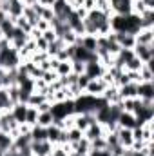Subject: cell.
Segmentation results:
<instances>
[{"mask_svg": "<svg viewBox=\"0 0 154 156\" xmlns=\"http://www.w3.org/2000/svg\"><path fill=\"white\" fill-rule=\"evenodd\" d=\"M116 122H118V127H125V129H134L138 125V120L132 113H123V111H121V115L118 116Z\"/></svg>", "mask_w": 154, "mask_h": 156, "instance_id": "15", "label": "cell"}, {"mask_svg": "<svg viewBox=\"0 0 154 156\" xmlns=\"http://www.w3.org/2000/svg\"><path fill=\"white\" fill-rule=\"evenodd\" d=\"M11 147H13V138H11L7 133L0 131V151H7V149H11Z\"/></svg>", "mask_w": 154, "mask_h": 156, "instance_id": "30", "label": "cell"}, {"mask_svg": "<svg viewBox=\"0 0 154 156\" xmlns=\"http://www.w3.org/2000/svg\"><path fill=\"white\" fill-rule=\"evenodd\" d=\"M45 100H47V96H45V94H42V93H31L26 104H27V105H31V107H38L40 104H42V102H45Z\"/></svg>", "mask_w": 154, "mask_h": 156, "instance_id": "27", "label": "cell"}, {"mask_svg": "<svg viewBox=\"0 0 154 156\" xmlns=\"http://www.w3.org/2000/svg\"><path fill=\"white\" fill-rule=\"evenodd\" d=\"M51 107H53V104H51L49 100H45V102H42V104H40L37 109H38V113H44V111H51Z\"/></svg>", "mask_w": 154, "mask_h": 156, "instance_id": "41", "label": "cell"}, {"mask_svg": "<svg viewBox=\"0 0 154 156\" xmlns=\"http://www.w3.org/2000/svg\"><path fill=\"white\" fill-rule=\"evenodd\" d=\"M64 47H65V42H64L62 38H56L54 42H51V44L47 45V51H45V53H47L51 58H54V56H56Z\"/></svg>", "mask_w": 154, "mask_h": 156, "instance_id": "19", "label": "cell"}, {"mask_svg": "<svg viewBox=\"0 0 154 156\" xmlns=\"http://www.w3.org/2000/svg\"><path fill=\"white\" fill-rule=\"evenodd\" d=\"M142 82H154V71H152V64H143L142 69L138 71Z\"/></svg>", "mask_w": 154, "mask_h": 156, "instance_id": "21", "label": "cell"}, {"mask_svg": "<svg viewBox=\"0 0 154 156\" xmlns=\"http://www.w3.org/2000/svg\"><path fill=\"white\" fill-rule=\"evenodd\" d=\"M136 44H143V45H152L154 44V27L151 29H140L136 35Z\"/></svg>", "mask_w": 154, "mask_h": 156, "instance_id": "14", "label": "cell"}, {"mask_svg": "<svg viewBox=\"0 0 154 156\" xmlns=\"http://www.w3.org/2000/svg\"><path fill=\"white\" fill-rule=\"evenodd\" d=\"M91 149H94V151H103V149H107L105 136H100V138L93 140V142H91Z\"/></svg>", "mask_w": 154, "mask_h": 156, "instance_id": "34", "label": "cell"}, {"mask_svg": "<svg viewBox=\"0 0 154 156\" xmlns=\"http://www.w3.org/2000/svg\"><path fill=\"white\" fill-rule=\"evenodd\" d=\"M78 44H80L83 49H87V51L94 53V51H96V47H98V37H94V35H83V37H80Z\"/></svg>", "mask_w": 154, "mask_h": 156, "instance_id": "17", "label": "cell"}, {"mask_svg": "<svg viewBox=\"0 0 154 156\" xmlns=\"http://www.w3.org/2000/svg\"><path fill=\"white\" fill-rule=\"evenodd\" d=\"M13 20H15V26H16L18 29H22V31H24V33H27V35L31 33L33 26L26 20V16H24V15H20V16H16V18H13Z\"/></svg>", "mask_w": 154, "mask_h": 156, "instance_id": "26", "label": "cell"}, {"mask_svg": "<svg viewBox=\"0 0 154 156\" xmlns=\"http://www.w3.org/2000/svg\"><path fill=\"white\" fill-rule=\"evenodd\" d=\"M54 73H56L58 76H67L69 73H73V71H71V60H62V62H58V66L54 67Z\"/></svg>", "mask_w": 154, "mask_h": 156, "instance_id": "25", "label": "cell"}, {"mask_svg": "<svg viewBox=\"0 0 154 156\" xmlns=\"http://www.w3.org/2000/svg\"><path fill=\"white\" fill-rule=\"evenodd\" d=\"M53 13H54V16L56 18H60V20H64L65 22V18H67V15L73 11V7L67 4V0H56L54 4H53Z\"/></svg>", "mask_w": 154, "mask_h": 156, "instance_id": "7", "label": "cell"}, {"mask_svg": "<svg viewBox=\"0 0 154 156\" xmlns=\"http://www.w3.org/2000/svg\"><path fill=\"white\" fill-rule=\"evenodd\" d=\"M76 156H89V153H87V154H76Z\"/></svg>", "mask_w": 154, "mask_h": 156, "instance_id": "48", "label": "cell"}, {"mask_svg": "<svg viewBox=\"0 0 154 156\" xmlns=\"http://www.w3.org/2000/svg\"><path fill=\"white\" fill-rule=\"evenodd\" d=\"M11 116L15 118V122L18 123V125H22V123H26V113H27V104H15L13 107H11Z\"/></svg>", "mask_w": 154, "mask_h": 156, "instance_id": "13", "label": "cell"}, {"mask_svg": "<svg viewBox=\"0 0 154 156\" xmlns=\"http://www.w3.org/2000/svg\"><path fill=\"white\" fill-rule=\"evenodd\" d=\"M93 122H96L93 113H80V115H75V127L80 129L82 133H83V131L93 123Z\"/></svg>", "mask_w": 154, "mask_h": 156, "instance_id": "11", "label": "cell"}, {"mask_svg": "<svg viewBox=\"0 0 154 156\" xmlns=\"http://www.w3.org/2000/svg\"><path fill=\"white\" fill-rule=\"evenodd\" d=\"M85 69V64L83 62H76V60H71V71L76 73V75H82Z\"/></svg>", "mask_w": 154, "mask_h": 156, "instance_id": "37", "label": "cell"}, {"mask_svg": "<svg viewBox=\"0 0 154 156\" xmlns=\"http://www.w3.org/2000/svg\"><path fill=\"white\" fill-rule=\"evenodd\" d=\"M40 5H45V7H53V4L56 2V0H37Z\"/></svg>", "mask_w": 154, "mask_h": 156, "instance_id": "44", "label": "cell"}, {"mask_svg": "<svg viewBox=\"0 0 154 156\" xmlns=\"http://www.w3.org/2000/svg\"><path fill=\"white\" fill-rule=\"evenodd\" d=\"M89 80H91V78L87 76L85 73H82V75H78V78H76V85L80 87V89H82V91H83V89L87 87V83H89Z\"/></svg>", "mask_w": 154, "mask_h": 156, "instance_id": "38", "label": "cell"}, {"mask_svg": "<svg viewBox=\"0 0 154 156\" xmlns=\"http://www.w3.org/2000/svg\"><path fill=\"white\" fill-rule=\"evenodd\" d=\"M24 16H26V20L35 27L37 26V22H38V15H37V11L33 9V5H24V13H22Z\"/></svg>", "mask_w": 154, "mask_h": 156, "instance_id": "24", "label": "cell"}, {"mask_svg": "<svg viewBox=\"0 0 154 156\" xmlns=\"http://www.w3.org/2000/svg\"><path fill=\"white\" fill-rule=\"evenodd\" d=\"M51 113H53L54 120H64V118H67V116H71V115H75V104H73V100L56 102V104H53V107H51Z\"/></svg>", "mask_w": 154, "mask_h": 156, "instance_id": "2", "label": "cell"}, {"mask_svg": "<svg viewBox=\"0 0 154 156\" xmlns=\"http://www.w3.org/2000/svg\"><path fill=\"white\" fill-rule=\"evenodd\" d=\"M102 98H103L107 104H118V102H121V98H120V93H118V87H116V85H109V87L103 91Z\"/></svg>", "mask_w": 154, "mask_h": 156, "instance_id": "18", "label": "cell"}, {"mask_svg": "<svg viewBox=\"0 0 154 156\" xmlns=\"http://www.w3.org/2000/svg\"><path fill=\"white\" fill-rule=\"evenodd\" d=\"M138 98L154 100V82H140L138 83Z\"/></svg>", "mask_w": 154, "mask_h": 156, "instance_id": "12", "label": "cell"}, {"mask_svg": "<svg viewBox=\"0 0 154 156\" xmlns=\"http://www.w3.org/2000/svg\"><path fill=\"white\" fill-rule=\"evenodd\" d=\"M31 140L33 142H42V140H47V134H45V127H40V125H33L31 131Z\"/></svg>", "mask_w": 154, "mask_h": 156, "instance_id": "22", "label": "cell"}, {"mask_svg": "<svg viewBox=\"0 0 154 156\" xmlns=\"http://www.w3.org/2000/svg\"><path fill=\"white\" fill-rule=\"evenodd\" d=\"M31 151H33V156H51L53 144L47 142V140H42V142H31Z\"/></svg>", "mask_w": 154, "mask_h": 156, "instance_id": "8", "label": "cell"}, {"mask_svg": "<svg viewBox=\"0 0 154 156\" xmlns=\"http://www.w3.org/2000/svg\"><path fill=\"white\" fill-rule=\"evenodd\" d=\"M35 45H37V51H38V53H45V51H47V45H49V44H47L45 40L40 37V38L35 40Z\"/></svg>", "mask_w": 154, "mask_h": 156, "instance_id": "39", "label": "cell"}, {"mask_svg": "<svg viewBox=\"0 0 154 156\" xmlns=\"http://www.w3.org/2000/svg\"><path fill=\"white\" fill-rule=\"evenodd\" d=\"M118 93H120V98H136L138 96V83L134 82H129L121 87H118Z\"/></svg>", "mask_w": 154, "mask_h": 156, "instance_id": "16", "label": "cell"}, {"mask_svg": "<svg viewBox=\"0 0 154 156\" xmlns=\"http://www.w3.org/2000/svg\"><path fill=\"white\" fill-rule=\"evenodd\" d=\"M142 66H143V62H142L140 58L132 56V58L123 66V69H125V71H140V69H142Z\"/></svg>", "mask_w": 154, "mask_h": 156, "instance_id": "32", "label": "cell"}, {"mask_svg": "<svg viewBox=\"0 0 154 156\" xmlns=\"http://www.w3.org/2000/svg\"><path fill=\"white\" fill-rule=\"evenodd\" d=\"M42 38L45 40L47 44H51V42H54V40L58 38V37H56V33H54V29H53V27H49V29H45V31L42 33Z\"/></svg>", "mask_w": 154, "mask_h": 156, "instance_id": "35", "label": "cell"}, {"mask_svg": "<svg viewBox=\"0 0 154 156\" xmlns=\"http://www.w3.org/2000/svg\"><path fill=\"white\" fill-rule=\"evenodd\" d=\"M142 2H143L149 9H154V0H142Z\"/></svg>", "mask_w": 154, "mask_h": 156, "instance_id": "45", "label": "cell"}, {"mask_svg": "<svg viewBox=\"0 0 154 156\" xmlns=\"http://www.w3.org/2000/svg\"><path fill=\"white\" fill-rule=\"evenodd\" d=\"M37 29H38L40 33H44L45 29H49L51 27V22H47V20H44V18H38V22H37V26H35Z\"/></svg>", "mask_w": 154, "mask_h": 156, "instance_id": "40", "label": "cell"}, {"mask_svg": "<svg viewBox=\"0 0 154 156\" xmlns=\"http://www.w3.org/2000/svg\"><path fill=\"white\" fill-rule=\"evenodd\" d=\"M37 120H38V109H37V107H31V105H27V113H26V123H27L29 127H33V125H37Z\"/></svg>", "mask_w": 154, "mask_h": 156, "instance_id": "28", "label": "cell"}, {"mask_svg": "<svg viewBox=\"0 0 154 156\" xmlns=\"http://www.w3.org/2000/svg\"><path fill=\"white\" fill-rule=\"evenodd\" d=\"M60 38L65 42V45H73V44H78V40H80V37H78L75 31H71V29H67Z\"/></svg>", "mask_w": 154, "mask_h": 156, "instance_id": "33", "label": "cell"}, {"mask_svg": "<svg viewBox=\"0 0 154 156\" xmlns=\"http://www.w3.org/2000/svg\"><path fill=\"white\" fill-rule=\"evenodd\" d=\"M132 53L136 58H140L143 64H152L154 60V44L152 45H143V44H136L132 47Z\"/></svg>", "mask_w": 154, "mask_h": 156, "instance_id": "3", "label": "cell"}, {"mask_svg": "<svg viewBox=\"0 0 154 156\" xmlns=\"http://www.w3.org/2000/svg\"><path fill=\"white\" fill-rule=\"evenodd\" d=\"M89 156H111V151H109V149H103V151H94V149H91V151H89Z\"/></svg>", "mask_w": 154, "mask_h": 156, "instance_id": "42", "label": "cell"}, {"mask_svg": "<svg viewBox=\"0 0 154 156\" xmlns=\"http://www.w3.org/2000/svg\"><path fill=\"white\" fill-rule=\"evenodd\" d=\"M2 154H4V151H0V156H2Z\"/></svg>", "mask_w": 154, "mask_h": 156, "instance_id": "49", "label": "cell"}, {"mask_svg": "<svg viewBox=\"0 0 154 156\" xmlns=\"http://www.w3.org/2000/svg\"><path fill=\"white\" fill-rule=\"evenodd\" d=\"M56 78H58V75H56L54 71H44V73H42V80H44L47 85H49V83H53Z\"/></svg>", "mask_w": 154, "mask_h": 156, "instance_id": "36", "label": "cell"}, {"mask_svg": "<svg viewBox=\"0 0 154 156\" xmlns=\"http://www.w3.org/2000/svg\"><path fill=\"white\" fill-rule=\"evenodd\" d=\"M65 131H67V144H76L83 138V133L76 127H71V129H65Z\"/></svg>", "mask_w": 154, "mask_h": 156, "instance_id": "29", "label": "cell"}, {"mask_svg": "<svg viewBox=\"0 0 154 156\" xmlns=\"http://www.w3.org/2000/svg\"><path fill=\"white\" fill-rule=\"evenodd\" d=\"M22 64V58L18 56V51L11 47L9 40H0V69L4 71H13Z\"/></svg>", "mask_w": 154, "mask_h": 156, "instance_id": "1", "label": "cell"}, {"mask_svg": "<svg viewBox=\"0 0 154 156\" xmlns=\"http://www.w3.org/2000/svg\"><path fill=\"white\" fill-rule=\"evenodd\" d=\"M113 35H114V40L118 42V45L121 49H132L136 45V38L132 33H114L113 31Z\"/></svg>", "mask_w": 154, "mask_h": 156, "instance_id": "9", "label": "cell"}, {"mask_svg": "<svg viewBox=\"0 0 154 156\" xmlns=\"http://www.w3.org/2000/svg\"><path fill=\"white\" fill-rule=\"evenodd\" d=\"M147 11H149V7H147L142 0H134V2H132V15L142 16V15H145Z\"/></svg>", "mask_w": 154, "mask_h": 156, "instance_id": "31", "label": "cell"}, {"mask_svg": "<svg viewBox=\"0 0 154 156\" xmlns=\"http://www.w3.org/2000/svg\"><path fill=\"white\" fill-rule=\"evenodd\" d=\"M107 87H109V85H107L102 78H94V80H89V83H87V87L83 89V93H85V94H91V96H102Z\"/></svg>", "mask_w": 154, "mask_h": 156, "instance_id": "5", "label": "cell"}, {"mask_svg": "<svg viewBox=\"0 0 154 156\" xmlns=\"http://www.w3.org/2000/svg\"><path fill=\"white\" fill-rule=\"evenodd\" d=\"M100 136H105V129H103V125L98 123V122H93V123L83 131V138L89 140V142H93V140H96V138H100Z\"/></svg>", "mask_w": 154, "mask_h": 156, "instance_id": "6", "label": "cell"}, {"mask_svg": "<svg viewBox=\"0 0 154 156\" xmlns=\"http://www.w3.org/2000/svg\"><path fill=\"white\" fill-rule=\"evenodd\" d=\"M2 78H4V69H0V87H2Z\"/></svg>", "mask_w": 154, "mask_h": 156, "instance_id": "47", "label": "cell"}, {"mask_svg": "<svg viewBox=\"0 0 154 156\" xmlns=\"http://www.w3.org/2000/svg\"><path fill=\"white\" fill-rule=\"evenodd\" d=\"M5 18H7V13H5L4 9H0V24H2V22H4Z\"/></svg>", "mask_w": 154, "mask_h": 156, "instance_id": "46", "label": "cell"}, {"mask_svg": "<svg viewBox=\"0 0 154 156\" xmlns=\"http://www.w3.org/2000/svg\"><path fill=\"white\" fill-rule=\"evenodd\" d=\"M116 134H118V142L121 147L125 149H131L134 138H132V129H125V127H118L116 129Z\"/></svg>", "mask_w": 154, "mask_h": 156, "instance_id": "10", "label": "cell"}, {"mask_svg": "<svg viewBox=\"0 0 154 156\" xmlns=\"http://www.w3.org/2000/svg\"><path fill=\"white\" fill-rule=\"evenodd\" d=\"M2 156H22L18 153V149H15V147H11V149H7V151H4V154Z\"/></svg>", "mask_w": 154, "mask_h": 156, "instance_id": "43", "label": "cell"}, {"mask_svg": "<svg viewBox=\"0 0 154 156\" xmlns=\"http://www.w3.org/2000/svg\"><path fill=\"white\" fill-rule=\"evenodd\" d=\"M53 122H54V116H53V113H51V111L38 113L37 125H40V127H49V125H53Z\"/></svg>", "mask_w": 154, "mask_h": 156, "instance_id": "23", "label": "cell"}, {"mask_svg": "<svg viewBox=\"0 0 154 156\" xmlns=\"http://www.w3.org/2000/svg\"><path fill=\"white\" fill-rule=\"evenodd\" d=\"M60 131H62V129H58L54 123H53V125H49V127H45L47 142H51L53 145H56V144H58V138H60Z\"/></svg>", "mask_w": 154, "mask_h": 156, "instance_id": "20", "label": "cell"}, {"mask_svg": "<svg viewBox=\"0 0 154 156\" xmlns=\"http://www.w3.org/2000/svg\"><path fill=\"white\" fill-rule=\"evenodd\" d=\"M105 71H107V67H105L98 58H96V60L87 62V64H85V69H83V73L91 78V80H94V78H102Z\"/></svg>", "mask_w": 154, "mask_h": 156, "instance_id": "4", "label": "cell"}]
</instances>
